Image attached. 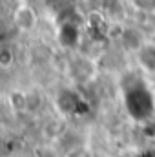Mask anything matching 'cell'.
Returning a JSON list of instances; mask_svg holds the SVG:
<instances>
[{
  "instance_id": "obj_4",
  "label": "cell",
  "mask_w": 155,
  "mask_h": 157,
  "mask_svg": "<svg viewBox=\"0 0 155 157\" xmlns=\"http://www.w3.org/2000/svg\"><path fill=\"white\" fill-rule=\"evenodd\" d=\"M15 64H17V53H15V49L9 48V46H2L0 48V68L4 71H9Z\"/></svg>"
},
{
  "instance_id": "obj_1",
  "label": "cell",
  "mask_w": 155,
  "mask_h": 157,
  "mask_svg": "<svg viewBox=\"0 0 155 157\" xmlns=\"http://www.w3.org/2000/svg\"><path fill=\"white\" fill-rule=\"evenodd\" d=\"M13 26L17 28L18 33H24V35L35 31V28L39 26L37 9L31 4H26V2L18 4L15 7V11H13Z\"/></svg>"
},
{
  "instance_id": "obj_2",
  "label": "cell",
  "mask_w": 155,
  "mask_h": 157,
  "mask_svg": "<svg viewBox=\"0 0 155 157\" xmlns=\"http://www.w3.org/2000/svg\"><path fill=\"white\" fill-rule=\"evenodd\" d=\"M137 60H139V64L144 71L155 75V42L148 40L142 46V49L137 53Z\"/></svg>"
},
{
  "instance_id": "obj_5",
  "label": "cell",
  "mask_w": 155,
  "mask_h": 157,
  "mask_svg": "<svg viewBox=\"0 0 155 157\" xmlns=\"http://www.w3.org/2000/svg\"><path fill=\"white\" fill-rule=\"evenodd\" d=\"M64 157H95L93 154V150L89 148V146H86V144H78V146H73V148H70Z\"/></svg>"
},
{
  "instance_id": "obj_3",
  "label": "cell",
  "mask_w": 155,
  "mask_h": 157,
  "mask_svg": "<svg viewBox=\"0 0 155 157\" xmlns=\"http://www.w3.org/2000/svg\"><path fill=\"white\" fill-rule=\"evenodd\" d=\"M126 4L137 15H142V17L155 15V0H126Z\"/></svg>"
}]
</instances>
